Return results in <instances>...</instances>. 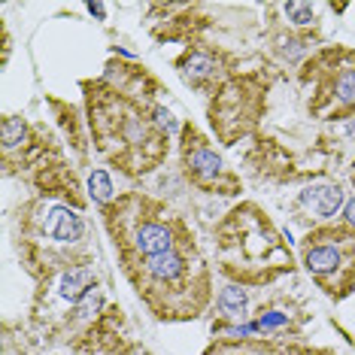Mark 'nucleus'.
<instances>
[{
	"label": "nucleus",
	"mask_w": 355,
	"mask_h": 355,
	"mask_svg": "<svg viewBox=\"0 0 355 355\" xmlns=\"http://www.w3.org/2000/svg\"><path fill=\"white\" fill-rule=\"evenodd\" d=\"M316 243H310L304 249V264L313 277H319L325 282L331 273L340 270H355V234L349 231H319Z\"/></svg>",
	"instance_id": "nucleus-1"
},
{
	"label": "nucleus",
	"mask_w": 355,
	"mask_h": 355,
	"mask_svg": "<svg viewBox=\"0 0 355 355\" xmlns=\"http://www.w3.org/2000/svg\"><path fill=\"white\" fill-rule=\"evenodd\" d=\"M185 167L200 185H219L225 176V161L195 131H185Z\"/></svg>",
	"instance_id": "nucleus-2"
},
{
	"label": "nucleus",
	"mask_w": 355,
	"mask_h": 355,
	"mask_svg": "<svg viewBox=\"0 0 355 355\" xmlns=\"http://www.w3.org/2000/svg\"><path fill=\"white\" fill-rule=\"evenodd\" d=\"M46 234H49L52 240H58V243H76V240H83V234H85V222L79 213H73V209L52 207L49 219H46Z\"/></svg>",
	"instance_id": "nucleus-3"
},
{
	"label": "nucleus",
	"mask_w": 355,
	"mask_h": 355,
	"mask_svg": "<svg viewBox=\"0 0 355 355\" xmlns=\"http://www.w3.org/2000/svg\"><path fill=\"white\" fill-rule=\"evenodd\" d=\"M301 207L310 209L316 219H334L337 209L343 207V189L340 185H316L301 195Z\"/></svg>",
	"instance_id": "nucleus-4"
},
{
	"label": "nucleus",
	"mask_w": 355,
	"mask_h": 355,
	"mask_svg": "<svg viewBox=\"0 0 355 355\" xmlns=\"http://www.w3.org/2000/svg\"><path fill=\"white\" fill-rule=\"evenodd\" d=\"M134 246L143 258L164 255V252L173 249V234H171L167 225H161V222H143L134 234Z\"/></svg>",
	"instance_id": "nucleus-5"
},
{
	"label": "nucleus",
	"mask_w": 355,
	"mask_h": 355,
	"mask_svg": "<svg viewBox=\"0 0 355 355\" xmlns=\"http://www.w3.org/2000/svg\"><path fill=\"white\" fill-rule=\"evenodd\" d=\"M185 268H189V264H185V258L176 252V249H171V252H164V255H152V258L143 261V270H146V277L152 282H161V286L182 279Z\"/></svg>",
	"instance_id": "nucleus-6"
},
{
	"label": "nucleus",
	"mask_w": 355,
	"mask_h": 355,
	"mask_svg": "<svg viewBox=\"0 0 355 355\" xmlns=\"http://www.w3.org/2000/svg\"><path fill=\"white\" fill-rule=\"evenodd\" d=\"M61 297L64 301L79 304L88 292H94V270L92 268H70L61 277Z\"/></svg>",
	"instance_id": "nucleus-7"
},
{
	"label": "nucleus",
	"mask_w": 355,
	"mask_h": 355,
	"mask_svg": "<svg viewBox=\"0 0 355 355\" xmlns=\"http://www.w3.org/2000/svg\"><path fill=\"white\" fill-rule=\"evenodd\" d=\"M246 288L243 286H225L222 295H219V310L225 316H243L246 310Z\"/></svg>",
	"instance_id": "nucleus-8"
},
{
	"label": "nucleus",
	"mask_w": 355,
	"mask_h": 355,
	"mask_svg": "<svg viewBox=\"0 0 355 355\" xmlns=\"http://www.w3.org/2000/svg\"><path fill=\"white\" fill-rule=\"evenodd\" d=\"M334 101L343 107H355V67L343 70L334 83Z\"/></svg>",
	"instance_id": "nucleus-9"
},
{
	"label": "nucleus",
	"mask_w": 355,
	"mask_h": 355,
	"mask_svg": "<svg viewBox=\"0 0 355 355\" xmlns=\"http://www.w3.org/2000/svg\"><path fill=\"white\" fill-rule=\"evenodd\" d=\"M88 189H92V198L98 200V204H110L112 200V182L103 171H94L88 176Z\"/></svg>",
	"instance_id": "nucleus-10"
},
{
	"label": "nucleus",
	"mask_w": 355,
	"mask_h": 355,
	"mask_svg": "<svg viewBox=\"0 0 355 355\" xmlns=\"http://www.w3.org/2000/svg\"><path fill=\"white\" fill-rule=\"evenodd\" d=\"M185 76L189 79H200V76H213L216 73V64H213V58H207V55H200V52H195V55H189L185 58Z\"/></svg>",
	"instance_id": "nucleus-11"
},
{
	"label": "nucleus",
	"mask_w": 355,
	"mask_h": 355,
	"mask_svg": "<svg viewBox=\"0 0 355 355\" xmlns=\"http://www.w3.org/2000/svg\"><path fill=\"white\" fill-rule=\"evenodd\" d=\"M0 134H3V146L6 149H12V146H19L21 140H25V122L21 119H3V128H0Z\"/></svg>",
	"instance_id": "nucleus-12"
},
{
	"label": "nucleus",
	"mask_w": 355,
	"mask_h": 355,
	"mask_svg": "<svg viewBox=\"0 0 355 355\" xmlns=\"http://www.w3.org/2000/svg\"><path fill=\"white\" fill-rule=\"evenodd\" d=\"M286 15H288V21H295V25H310V21L316 19V12H313L310 3H286Z\"/></svg>",
	"instance_id": "nucleus-13"
},
{
	"label": "nucleus",
	"mask_w": 355,
	"mask_h": 355,
	"mask_svg": "<svg viewBox=\"0 0 355 355\" xmlns=\"http://www.w3.org/2000/svg\"><path fill=\"white\" fill-rule=\"evenodd\" d=\"M76 306H79V316H92V313L101 306V295H98V292H88Z\"/></svg>",
	"instance_id": "nucleus-14"
},
{
	"label": "nucleus",
	"mask_w": 355,
	"mask_h": 355,
	"mask_svg": "<svg viewBox=\"0 0 355 355\" xmlns=\"http://www.w3.org/2000/svg\"><path fill=\"white\" fill-rule=\"evenodd\" d=\"M258 328H273V325H286V316L282 313H270V316H261L255 322Z\"/></svg>",
	"instance_id": "nucleus-15"
},
{
	"label": "nucleus",
	"mask_w": 355,
	"mask_h": 355,
	"mask_svg": "<svg viewBox=\"0 0 355 355\" xmlns=\"http://www.w3.org/2000/svg\"><path fill=\"white\" fill-rule=\"evenodd\" d=\"M155 116H158V122L167 128V131H176V122H173V116L167 110H155Z\"/></svg>",
	"instance_id": "nucleus-16"
},
{
	"label": "nucleus",
	"mask_w": 355,
	"mask_h": 355,
	"mask_svg": "<svg viewBox=\"0 0 355 355\" xmlns=\"http://www.w3.org/2000/svg\"><path fill=\"white\" fill-rule=\"evenodd\" d=\"M343 219H346V225H349V228H355V198L349 200V204H346V209H343Z\"/></svg>",
	"instance_id": "nucleus-17"
},
{
	"label": "nucleus",
	"mask_w": 355,
	"mask_h": 355,
	"mask_svg": "<svg viewBox=\"0 0 355 355\" xmlns=\"http://www.w3.org/2000/svg\"><path fill=\"white\" fill-rule=\"evenodd\" d=\"M88 12L98 15V19H103V15H107V10H103V3H88Z\"/></svg>",
	"instance_id": "nucleus-18"
},
{
	"label": "nucleus",
	"mask_w": 355,
	"mask_h": 355,
	"mask_svg": "<svg viewBox=\"0 0 355 355\" xmlns=\"http://www.w3.org/2000/svg\"><path fill=\"white\" fill-rule=\"evenodd\" d=\"M343 131H346V137H352V140H355V116L349 119V122H346V128H343Z\"/></svg>",
	"instance_id": "nucleus-19"
}]
</instances>
